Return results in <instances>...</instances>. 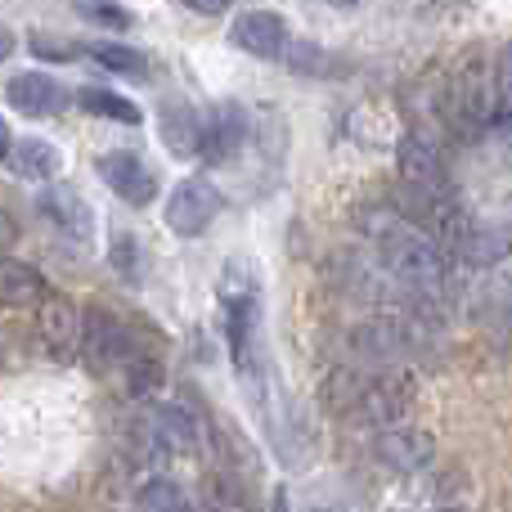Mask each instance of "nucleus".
Instances as JSON below:
<instances>
[{
    "label": "nucleus",
    "mask_w": 512,
    "mask_h": 512,
    "mask_svg": "<svg viewBox=\"0 0 512 512\" xmlns=\"http://www.w3.org/2000/svg\"><path fill=\"white\" fill-rule=\"evenodd\" d=\"M373 239H378V256L391 279H400L423 301H441L445 279H450V261H445L441 243H436L432 234L418 230L405 216H387V221L373 230Z\"/></svg>",
    "instance_id": "nucleus-1"
},
{
    "label": "nucleus",
    "mask_w": 512,
    "mask_h": 512,
    "mask_svg": "<svg viewBox=\"0 0 512 512\" xmlns=\"http://www.w3.org/2000/svg\"><path fill=\"white\" fill-rule=\"evenodd\" d=\"M495 117V72H490V54L468 50L459 59V68L450 72V86H445V122H450V135L463 144L481 140Z\"/></svg>",
    "instance_id": "nucleus-2"
},
{
    "label": "nucleus",
    "mask_w": 512,
    "mask_h": 512,
    "mask_svg": "<svg viewBox=\"0 0 512 512\" xmlns=\"http://www.w3.org/2000/svg\"><path fill=\"white\" fill-rule=\"evenodd\" d=\"M400 162V185H405L409 203H427V198H450V176H445V158L423 131H409L396 149Z\"/></svg>",
    "instance_id": "nucleus-3"
},
{
    "label": "nucleus",
    "mask_w": 512,
    "mask_h": 512,
    "mask_svg": "<svg viewBox=\"0 0 512 512\" xmlns=\"http://www.w3.org/2000/svg\"><path fill=\"white\" fill-rule=\"evenodd\" d=\"M77 346H81V360H86L95 373H122L126 360L140 351L131 328H126L122 319H113L108 310H86Z\"/></svg>",
    "instance_id": "nucleus-4"
},
{
    "label": "nucleus",
    "mask_w": 512,
    "mask_h": 512,
    "mask_svg": "<svg viewBox=\"0 0 512 512\" xmlns=\"http://www.w3.org/2000/svg\"><path fill=\"white\" fill-rule=\"evenodd\" d=\"M221 207H225V198H221V189H216L212 180L189 176V180H180V185L171 189L167 225L180 234V239H198V234H203L207 225L221 216Z\"/></svg>",
    "instance_id": "nucleus-5"
},
{
    "label": "nucleus",
    "mask_w": 512,
    "mask_h": 512,
    "mask_svg": "<svg viewBox=\"0 0 512 512\" xmlns=\"http://www.w3.org/2000/svg\"><path fill=\"white\" fill-rule=\"evenodd\" d=\"M409 405H414V378H409L405 369H391L387 364L378 378H369L360 387V409H355V414H364L378 427H391L409 414Z\"/></svg>",
    "instance_id": "nucleus-6"
},
{
    "label": "nucleus",
    "mask_w": 512,
    "mask_h": 512,
    "mask_svg": "<svg viewBox=\"0 0 512 512\" xmlns=\"http://www.w3.org/2000/svg\"><path fill=\"white\" fill-rule=\"evenodd\" d=\"M95 171H99V180L131 207H149L153 198H158V176H153L140 153H131V149L104 153V158L95 162Z\"/></svg>",
    "instance_id": "nucleus-7"
},
{
    "label": "nucleus",
    "mask_w": 512,
    "mask_h": 512,
    "mask_svg": "<svg viewBox=\"0 0 512 512\" xmlns=\"http://www.w3.org/2000/svg\"><path fill=\"white\" fill-rule=\"evenodd\" d=\"M248 144V113L239 104H216L212 113L203 117V135H198V158L221 167V162L239 158V149Z\"/></svg>",
    "instance_id": "nucleus-8"
},
{
    "label": "nucleus",
    "mask_w": 512,
    "mask_h": 512,
    "mask_svg": "<svg viewBox=\"0 0 512 512\" xmlns=\"http://www.w3.org/2000/svg\"><path fill=\"white\" fill-rule=\"evenodd\" d=\"M230 41L252 59H283L288 54V23L274 9H248L230 23Z\"/></svg>",
    "instance_id": "nucleus-9"
},
{
    "label": "nucleus",
    "mask_w": 512,
    "mask_h": 512,
    "mask_svg": "<svg viewBox=\"0 0 512 512\" xmlns=\"http://www.w3.org/2000/svg\"><path fill=\"white\" fill-rule=\"evenodd\" d=\"M36 212L54 225L59 234H68L72 243H90L95 239V212L90 203L68 185H45L41 198H36Z\"/></svg>",
    "instance_id": "nucleus-10"
},
{
    "label": "nucleus",
    "mask_w": 512,
    "mask_h": 512,
    "mask_svg": "<svg viewBox=\"0 0 512 512\" xmlns=\"http://www.w3.org/2000/svg\"><path fill=\"white\" fill-rule=\"evenodd\" d=\"M373 454H378V463H387L396 472H423V468H432L436 445L418 427H387L378 436V445H373Z\"/></svg>",
    "instance_id": "nucleus-11"
},
{
    "label": "nucleus",
    "mask_w": 512,
    "mask_h": 512,
    "mask_svg": "<svg viewBox=\"0 0 512 512\" xmlns=\"http://www.w3.org/2000/svg\"><path fill=\"white\" fill-rule=\"evenodd\" d=\"M36 310H41V315H36V333H41L45 351L59 355V360L77 351V337H81V315H77V306H72L68 297H50V292H45Z\"/></svg>",
    "instance_id": "nucleus-12"
},
{
    "label": "nucleus",
    "mask_w": 512,
    "mask_h": 512,
    "mask_svg": "<svg viewBox=\"0 0 512 512\" xmlns=\"http://www.w3.org/2000/svg\"><path fill=\"white\" fill-rule=\"evenodd\" d=\"M5 99L27 117H54V113H63V104H68V90H63L54 77H45V72H18V77L5 86Z\"/></svg>",
    "instance_id": "nucleus-13"
},
{
    "label": "nucleus",
    "mask_w": 512,
    "mask_h": 512,
    "mask_svg": "<svg viewBox=\"0 0 512 512\" xmlns=\"http://www.w3.org/2000/svg\"><path fill=\"white\" fill-rule=\"evenodd\" d=\"M355 346H360V355H369V360H382V364H396L400 355L414 351V328L405 324V319H373V324H364L360 333H355Z\"/></svg>",
    "instance_id": "nucleus-14"
},
{
    "label": "nucleus",
    "mask_w": 512,
    "mask_h": 512,
    "mask_svg": "<svg viewBox=\"0 0 512 512\" xmlns=\"http://www.w3.org/2000/svg\"><path fill=\"white\" fill-rule=\"evenodd\" d=\"M45 297V279L36 265L18 256H0V306L5 310H32Z\"/></svg>",
    "instance_id": "nucleus-15"
},
{
    "label": "nucleus",
    "mask_w": 512,
    "mask_h": 512,
    "mask_svg": "<svg viewBox=\"0 0 512 512\" xmlns=\"http://www.w3.org/2000/svg\"><path fill=\"white\" fill-rule=\"evenodd\" d=\"M5 162H9V167H14L23 180H41V185H50V180L63 171V153L54 149L50 140H41V135L14 140V149H9Z\"/></svg>",
    "instance_id": "nucleus-16"
},
{
    "label": "nucleus",
    "mask_w": 512,
    "mask_h": 512,
    "mask_svg": "<svg viewBox=\"0 0 512 512\" xmlns=\"http://www.w3.org/2000/svg\"><path fill=\"white\" fill-rule=\"evenodd\" d=\"M158 135L176 158H198V135H203V117L194 113L189 104H162L158 113Z\"/></svg>",
    "instance_id": "nucleus-17"
},
{
    "label": "nucleus",
    "mask_w": 512,
    "mask_h": 512,
    "mask_svg": "<svg viewBox=\"0 0 512 512\" xmlns=\"http://www.w3.org/2000/svg\"><path fill=\"white\" fill-rule=\"evenodd\" d=\"M149 427H153V436H158V445L167 450V459L198 445V418L189 414L185 405H158L149 418Z\"/></svg>",
    "instance_id": "nucleus-18"
},
{
    "label": "nucleus",
    "mask_w": 512,
    "mask_h": 512,
    "mask_svg": "<svg viewBox=\"0 0 512 512\" xmlns=\"http://www.w3.org/2000/svg\"><path fill=\"white\" fill-rule=\"evenodd\" d=\"M512 252V230L508 225H468V234H463L459 243V256L472 265H499L504 256Z\"/></svg>",
    "instance_id": "nucleus-19"
},
{
    "label": "nucleus",
    "mask_w": 512,
    "mask_h": 512,
    "mask_svg": "<svg viewBox=\"0 0 512 512\" xmlns=\"http://www.w3.org/2000/svg\"><path fill=\"white\" fill-rule=\"evenodd\" d=\"M77 104L86 108V113H95V117H108V122H122V126L140 122V108H135L126 95H117V90H104V86H86L77 95Z\"/></svg>",
    "instance_id": "nucleus-20"
},
{
    "label": "nucleus",
    "mask_w": 512,
    "mask_h": 512,
    "mask_svg": "<svg viewBox=\"0 0 512 512\" xmlns=\"http://www.w3.org/2000/svg\"><path fill=\"white\" fill-rule=\"evenodd\" d=\"M122 378H126V396H135V400H144V396H153V391L162 387V364L153 360L149 351H135L131 360H126V369H122Z\"/></svg>",
    "instance_id": "nucleus-21"
},
{
    "label": "nucleus",
    "mask_w": 512,
    "mask_h": 512,
    "mask_svg": "<svg viewBox=\"0 0 512 512\" xmlns=\"http://www.w3.org/2000/svg\"><path fill=\"white\" fill-rule=\"evenodd\" d=\"M90 59H95L99 68L117 72V77H149V59H144L140 50H131V45H95Z\"/></svg>",
    "instance_id": "nucleus-22"
},
{
    "label": "nucleus",
    "mask_w": 512,
    "mask_h": 512,
    "mask_svg": "<svg viewBox=\"0 0 512 512\" xmlns=\"http://www.w3.org/2000/svg\"><path fill=\"white\" fill-rule=\"evenodd\" d=\"M140 512H189V499L171 477H153L140 490Z\"/></svg>",
    "instance_id": "nucleus-23"
},
{
    "label": "nucleus",
    "mask_w": 512,
    "mask_h": 512,
    "mask_svg": "<svg viewBox=\"0 0 512 512\" xmlns=\"http://www.w3.org/2000/svg\"><path fill=\"white\" fill-rule=\"evenodd\" d=\"M81 9H86V18L113 27V32H126V27H131V14H126L117 0H81Z\"/></svg>",
    "instance_id": "nucleus-24"
},
{
    "label": "nucleus",
    "mask_w": 512,
    "mask_h": 512,
    "mask_svg": "<svg viewBox=\"0 0 512 512\" xmlns=\"http://www.w3.org/2000/svg\"><path fill=\"white\" fill-rule=\"evenodd\" d=\"M495 108L512 113V41L499 50V63H495Z\"/></svg>",
    "instance_id": "nucleus-25"
},
{
    "label": "nucleus",
    "mask_w": 512,
    "mask_h": 512,
    "mask_svg": "<svg viewBox=\"0 0 512 512\" xmlns=\"http://www.w3.org/2000/svg\"><path fill=\"white\" fill-rule=\"evenodd\" d=\"M135 261H140L135 243H131V239H117V243H113V265L126 274V279H135V274H140V270H135Z\"/></svg>",
    "instance_id": "nucleus-26"
},
{
    "label": "nucleus",
    "mask_w": 512,
    "mask_h": 512,
    "mask_svg": "<svg viewBox=\"0 0 512 512\" xmlns=\"http://www.w3.org/2000/svg\"><path fill=\"white\" fill-rule=\"evenodd\" d=\"M32 50L41 54V59H72V45L68 41H54V36H32Z\"/></svg>",
    "instance_id": "nucleus-27"
},
{
    "label": "nucleus",
    "mask_w": 512,
    "mask_h": 512,
    "mask_svg": "<svg viewBox=\"0 0 512 512\" xmlns=\"http://www.w3.org/2000/svg\"><path fill=\"white\" fill-rule=\"evenodd\" d=\"M486 140L504 144V149H512V113H495L486 126Z\"/></svg>",
    "instance_id": "nucleus-28"
},
{
    "label": "nucleus",
    "mask_w": 512,
    "mask_h": 512,
    "mask_svg": "<svg viewBox=\"0 0 512 512\" xmlns=\"http://www.w3.org/2000/svg\"><path fill=\"white\" fill-rule=\"evenodd\" d=\"M194 14H225V9L234 5V0H185Z\"/></svg>",
    "instance_id": "nucleus-29"
},
{
    "label": "nucleus",
    "mask_w": 512,
    "mask_h": 512,
    "mask_svg": "<svg viewBox=\"0 0 512 512\" xmlns=\"http://www.w3.org/2000/svg\"><path fill=\"white\" fill-rule=\"evenodd\" d=\"M14 239H18L14 221H9V216H5V212H0V252H5V248H9V243H14Z\"/></svg>",
    "instance_id": "nucleus-30"
},
{
    "label": "nucleus",
    "mask_w": 512,
    "mask_h": 512,
    "mask_svg": "<svg viewBox=\"0 0 512 512\" xmlns=\"http://www.w3.org/2000/svg\"><path fill=\"white\" fill-rule=\"evenodd\" d=\"M9 149H14V135H9V122L0 117V162L9 158Z\"/></svg>",
    "instance_id": "nucleus-31"
},
{
    "label": "nucleus",
    "mask_w": 512,
    "mask_h": 512,
    "mask_svg": "<svg viewBox=\"0 0 512 512\" xmlns=\"http://www.w3.org/2000/svg\"><path fill=\"white\" fill-rule=\"evenodd\" d=\"M9 54H14V32H9V27L0 23V63H5Z\"/></svg>",
    "instance_id": "nucleus-32"
},
{
    "label": "nucleus",
    "mask_w": 512,
    "mask_h": 512,
    "mask_svg": "<svg viewBox=\"0 0 512 512\" xmlns=\"http://www.w3.org/2000/svg\"><path fill=\"white\" fill-rule=\"evenodd\" d=\"M270 512H292V508H288V495H283V490H274V504H270Z\"/></svg>",
    "instance_id": "nucleus-33"
},
{
    "label": "nucleus",
    "mask_w": 512,
    "mask_h": 512,
    "mask_svg": "<svg viewBox=\"0 0 512 512\" xmlns=\"http://www.w3.org/2000/svg\"><path fill=\"white\" fill-rule=\"evenodd\" d=\"M328 5H337V9H351V5H360V0H328Z\"/></svg>",
    "instance_id": "nucleus-34"
},
{
    "label": "nucleus",
    "mask_w": 512,
    "mask_h": 512,
    "mask_svg": "<svg viewBox=\"0 0 512 512\" xmlns=\"http://www.w3.org/2000/svg\"><path fill=\"white\" fill-rule=\"evenodd\" d=\"M315 512H337V508H315Z\"/></svg>",
    "instance_id": "nucleus-35"
},
{
    "label": "nucleus",
    "mask_w": 512,
    "mask_h": 512,
    "mask_svg": "<svg viewBox=\"0 0 512 512\" xmlns=\"http://www.w3.org/2000/svg\"><path fill=\"white\" fill-rule=\"evenodd\" d=\"M441 512H454V508H441Z\"/></svg>",
    "instance_id": "nucleus-36"
}]
</instances>
